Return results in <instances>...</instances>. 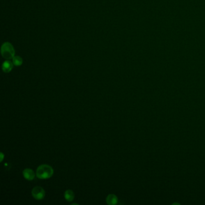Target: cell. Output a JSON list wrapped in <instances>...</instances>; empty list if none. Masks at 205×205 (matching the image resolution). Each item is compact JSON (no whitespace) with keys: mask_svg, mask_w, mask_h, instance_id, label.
<instances>
[{"mask_svg":"<svg viewBox=\"0 0 205 205\" xmlns=\"http://www.w3.org/2000/svg\"><path fill=\"white\" fill-rule=\"evenodd\" d=\"M54 174V170L50 165L42 164L38 167L36 170V176L41 179H49Z\"/></svg>","mask_w":205,"mask_h":205,"instance_id":"1","label":"cell"},{"mask_svg":"<svg viewBox=\"0 0 205 205\" xmlns=\"http://www.w3.org/2000/svg\"><path fill=\"white\" fill-rule=\"evenodd\" d=\"M1 52L2 56L7 60H10L15 57V51L13 46L9 42H6L2 45Z\"/></svg>","mask_w":205,"mask_h":205,"instance_id":"2","label":"cell"},{"mask_svg":"<svg viewBox=\"0 0 205 205\" xmlns=\"http://www.w3.org/2000/svg\"><path fill=\"white\" fill-rule=\"evenodd\" d=\"M31 194L33 197L37 200H41L42 199L44 198L45 196V191L44 189L39 186H35Z\"/></svg>","mask_w":205,"mask_h":205,"instance_id":"3","label":"cell"},{"mask_svg":"<svg viewBox=\"0 0 205 205\" xmlns=\"http://www.w3.org/2000/svg\"><path fill=\"white\" fill-rule=\"evenodd\" d=\"M23 176L27 180L32 181L35 177V174L33 170L30 168H25L23 171Z\"/></svg>","mask_w":205,"mask_h":205,"instance_id":"4","label":"cell"},{"mask_svg":"<svg viewBox=\"0 0 205 205\" xmlns=\"http://www.w3.org/2000/svg\"><path fill=\"white\" fill-rule=\"evenodd\" d=\"M106 202L108 205H116L118 202V198L116 195L111 194L107 196V197L106 198Z\"/></svg>","mask_w":205,"mask_h":205,"instance_id":"5","label":"cell"},{"mask_svg":"<svg viewBox=\"0 0 205 205\" xmlns=\"http://www.w3.org/2000/svg\"><path fill=\"white\" fill-rule=\"evenodd\" d=\"M13 67V63H12L11 61H5L3 63L2 66V69L3 72L5 73H9L11 72Z\"/></svg>","mask_w":205,"mask_h":205,"instance_id":"6","label":"cell"},{"mask_svg":"<svg viewBox=\"0 0 205 205\" xmlns=\"http://www.w3.org/2000/svg\"><path fill=\"white\" fill-rule=\"evenodd\" d=\"M64 198L68 202H72L75 198V194L72 190H68L64 193Z\"/></svg>","mask_w":205,"mask_h":205,"instance_id":"7","label":"cell"},{"mask_svg":"<svg viewBox=\"0 0 205 205\" xmlns=\"http://www.w3.org/2000/svg\"><path fill=\"white\" fill-rule=\"evenodd\" d=\"M23 60L20 56H15L13 58V63L16 66H20L22 64Z\"/></svg>","mask_w":205,"mask_h":205,"instance_id":"8","label":"cell"},{"mask_svg":"<svg viewBox=\"0 0 205 205\" xmlns=\"http://www.w3.org/2000/svg\"><path fill=\"white\" fill-rule=\"evenodd\" d=\"M3 159H4V154L1 152V162L2 161Z\"/></svg>","mask_w":205,"mask_h":205,"instance_id":"9","label":"cell"}]
</instances>
